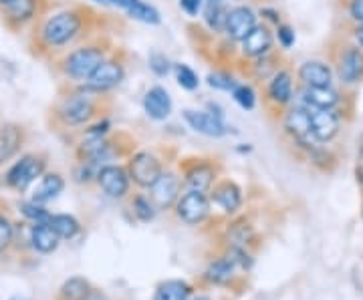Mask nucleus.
Returning a JSON list of instances; mask_svg holds the SVG:
<instances>
[{
	"label": "nucleus",
	"instance_id": "nucleus-36",
	"mask_svg": "<svg viewBox=\"0 0 363 300\" xmlns=\"http://www.w3.org/2000/svg\"><path fill=\"white\" fill-rule=\"evenodd\" d=\"M233 99L240 105L242 109H247V111H252V109L257 107V91H255L250 85H247V83H238V85L234 87Z\"/></svg>",
	"mask_w": 363,
	"mask_h": 300
},
{
	"label": "nucleus",
	"instance_id": "nucleus-19",
	"mask_svg": "<svg viewBox=\"0 0 363 300\" xmlns=\"http://www.w3.org/2000/svg\"><path fill=\"white\" fill-rule=\"evenodd\" d=\"M214 180H216V170H214V166H210L206 161L194 163L190 170L184 173V183H186L188 192L206 194V192L212 190Z\"/></svg>",
	"mask_w": 363,
	"mask_h": 300
},
{
	"label": "nucleus",
	"instance_id": "nucleus-16",
	"mask_svg": "<svg viewBox=\"0 0 363 300\" xmlns=\"http://www.w3.org/2000/svg\"><path fill=\"white\" fill-rule=\"evenodd\" d=\"M172 109H174V103H172V97L169 93L164 89V87H150L145 95H143V111L145 115L154 121H166V119L172 115Z\"/></svg>",
	"mask_w": 363,
	"mask_h": 300
},
{
	"label": "nucleus",
	"instance_id": "nucleus-33",
	"mask_svg": "<svg viewBox=\"0 0 363 300\" xmlns=\"http://www.w3.org/2000/svg\"><path fill=\"white\" fill-rule=\"evenodd\" d=\"M279 71V65H274V57L272 52L259 57V59H252V65H250V73L257 81H269V79Z\"/></svg>",
	"mask_w": 363,
	"mask_h": 300
},
{
	"label": "nucleus",
	"instance_id": "nucleus-35",
	"mask_svg": "<svg viewBox=\"0 0 363 300\" xmlns=\"http://www.w3.org/2000/svg\"><path fill=\"white\" fill-rule=\"evenodd\" d=\"M206 83L208 87H212V89H216V91L226 93H233L234 87L238 85L236 79H234L230 73H226V71H212V73H208Z\"/></svg>",
	"mask_w": 363,
	"mask_h": 300
},
{
	"label": "nucleus",
	"instance_id": "nucleus-46",
	"mask_svg": "<svg viewBox=\"0 0 363 300\" xmlns=\"http://www.w3.org/2000/svg\"><path fill=\"white\" fill-rule=\"evenodd\" d=\"M355 40H357V45H359V49L363 51V23L355 26Z\"/></svg>",
	"mask_w": 363,
	"mask_h": 300
},
{
	"label": "nucleus",
	"instance_id": "nucleus-47",
	"mask_svg": "<svg viewBox=\"0 0 363 300\" xmlns=\"http://www.w3.org/2000/svg\"><path fill=\"white\" fill-rule=\"evenodd\" d=\"M93 2H97L101 6H111V0H93Z\"/></svg>",
	"mask_w": 363,
	"mask_h": 300
},
{
	"label": "nucleus",
	"instance_id": "nucleus-34",
	"mask_svg": "<svg viewBox=\"0 0 363 300\" xmlns=\"http://www.w3.org/2000/svg\"><path fill=\"white\" fill-rule=\"evenodd\" d=\"M174 73H176V81H178V85H180L182 89L196 91L200 87V77H198V73L192 67L178 63V65H174Z\"/></svg>",
	"mask_w": 363,
	"mask_h": 300
},
{
	"label": "nucleus",
	"instance_id": "nucleus-3",
	"mask_svg": "<svg viewBox=\"0 0 363 300\" xmlns=\"http://www.w3.org/2000/svg\"><path fill=\"white\" fill-rule=\"evenodd\" d=\"M105 59H107V49L104 45H83L69 52L61 61V71L65 77L85 83Z\"/></svg>",
	"mask_w": 363,
	"mask_h": 300
},
{
	"label": "nucleus",
	"instance_id": "nucleus-12",
	"mask_svg": "<svg viewBox=\"0 0 363 300\" xmlns=\"http://www.w3.org/2000/svg\"><path fill=\"white\" fill-rule=\"evenodd\" d=\"M182 180L174 173V171H164L157 182L150 188L152 192V202L156 209H169L172 206H176L178 197H180Z\"/></svg>",
	"mask_w": 363,
	"mask_h": 300
},
{
	"label": "nucleus",
	"instance_id": "nucleus-17",
	"mask_svg": "<svg viewBox=\"0 0 363 300\" xmlns=\"http://www.w3.org/2000/svg\"><path fill=\"white\" fill-rule=\"evenodd\" d=\"M339 79L345 85L359 83L363 79V51L359 47H345L337 61Z\"/></svg>",
	"mask_w": 363,
	"mask_h": 300
},
{
	"label": "nucleus",
	"instance_id": "nucleus-25",
	"mask_svg": "<svg viewBox=\"0 0 363 300\" xmlns=\"http://www.w3.org/2000/svg\"><path fill=\"white\" fill-rule=\"evenodd\" d=\"M59 236L55 234L51 226L47 222L35 224L33 230H30V242H33V248L39 250L43 254H49L52 250H57L59 246Z\"/></svg>",
	"mask_w": 363,
	"mask_h": 300
},
{
	"label": "nucleus",
	"instance_id": "nucleus-39",
	"mask_svg": "<svg viewBox=\"0 0 363 300\" xmlns=\"http://www.w3.org/2000/svg\"><path fill=\"white\" fill-rule=\"evenodd\" d=\"M147 65L156 77H168V73L172 71V63L164 52H152L147 59Z\"/></svg>",
	"mask_w": 363,
	"mask_h": 300
},
{
	"label": "nucleus",
	"instance_id": "nucleus-11",
	"mask_svg": "<svg viewBox=\"0 0 363 300\" xmlns=\"http://www.w3.org/2000/svg\"><path fill=\"white\" fill-rule=\"evenodd\" d=\"M130 173L125 168L121 166H113V163H107L101 170L97 171V183L101 185L105 194L113 200H121V197L128 196L130 192Z\"/></svg>",
	"mask_w": 363,
	"mask_h": 300
},
{
	"label": "nucleus",
	"instance_id": "nucleus-24",
	"mask_svg": "<svg viewBox=\"0 0 363 300\" xmlns=\"http://www.w3.org/2000/svg\"><path fill=\"white\" fill-rule=\"evenodd\" d=\"M23 145V129L14 123L0 127V163L9 161Z\"/></svg>",
	"mask_w": 363,
	"mask_h": 300
},
{
	"label": "nucleus",
	"instance_id": "nucleus-5",
	"mask_svg": "<svg viewBox=\"0 0 363 300\" xmlns=\"http://www.w3.org/2000/svg\"><path fill=\"white\" fill-rule=\"evenodd\" d=\"M128 173L135 185L150 190L157 182V178L164 173V168H162V161L152 151H138L131 156L128 163Z\"/></svg>",
	"mask_w": 363,
	"mask_h": 300
},
{
	"label": "nucleus",
	"instance_id": "nucleus-45",
	"mask_svg": "<svg viewBox=\"0 0 363 300\" xmlns=\"http://www.w3.org/2000/svg\"><path fill=\"white\" fill-rule=\"evenodd\" d=\"M85 300H107V299H105V294L101 292V290H95V288H91L89 294L85 296Z\"/></svg>",
	"mask_w": 363,
	"mask_h": 300
},
{
	"label": "nucleus",
	"instance_id": "nucleus-28",
	"mask_svg": "<svg viewBox=\"0 0 363 300\" xmlns=\"http://www.w3.org/2000/svg\"><path fill=\"white\" fill-rule=\"evenodd\" d=\"M190 287L184 280H166L156 288L154 300H188Z\"/></svg>",
	"mask_w": 363,
	"mask_h": 300
},
{
	"label": "nucleus",
	"instance_id": "nucleus-15",
	"mask_svg": "<svg viewBox=\"0 0 363 300\" xmlns=\"http://www.w3.org/2000/svg\"><path fill=\"white\" fill-rule=\"evenodd\" d=\"M293 91H295V83L289 69H279L267 83V99L274 107H285L291 103Z\"/></svg>",
	"mask_w": 363,
	"mask_h": 300
},
{
	"label": "nucleus",
	"instance_id": "nucleus-42",
	"mask_svg": "<svg viewBox=\"0 0 363 300\" xmlns=\"http://www.w3.org/2000/svg\"><path fill=\"white\" fill-rule=\"evenodd\" d=\"M11 240H13V226L4 216H0V250L6 248Z\"/></svg>",
	"mask_w": 363,
	"mask_h": 300
},
{
	"label": "nucleus",
	"instance_id": "nucleus-26",
	"mask_svg": "<svg viewBox=\"0 0 363 300\" xmlns=\"http://www.w3.org/2000/svg\"><path fill=\"white\" fill-rule=\"evenodd\" d=\"M228 11H230V6L226 4V0H208L206 6H204V21H206V25L212 30H216V33H224Z\"/></svg>",
	"mask_w": 363,
	"mask_h": 300
},
{
	"label": "nucleus",
	"instance_id": "nucleus-31",
	"mask_svg": "<svg viewBox=\"0 0 363 300\" xmlns=\"http://www.w3.org/2000/svg\"><path fill=\"white\" fill-rule=\"evenodd\" d=\"M255 232L247 222H234L228 228V242H230V248H245L252 242Z\"/></svg>",
	"mask_w": 363,
	"mask_h": 300
},
{
	"label": "nucleus",
	"instance_id": "nucleus-22",
	"mask_svg": "<svg viewBox=\"0 0 363 300\" xmlns=\"http://www.w3.org/2000/svg\"><path fill=\"white\" fill-rule=\"evenodd\" d=\"M301 97L305 107L313 109H335L339 105V93L333 87H303Z\"/></svg>",
	"mask_w": 363,
	"mask_h": 300
},
{
	"label": "nucleus",
	"instance_id": "nucleus-50",
	"mask_svg": "<svg viewBox=\"0 0 363 300\" xmlns=\"http://www.w3.org/2000/svg\"><path fill=\"white\" fill-rule=\"evenodd\" d=\"M6 2H11V0H0V4H6Z\"/></svg>",
	"mask_w": 363,
	"mask_h": 300
},
{
	"label": "nucleus",
	"instance_id": "nucleus-43",
	"mask_svg": "<svg viewBox=\"0 0 363 300\" xmlns=\"http://www.w3.org/2000/svg\"><path fill=\"white\" fill-rule=\"evenodd\" d=\"M350 14H351V18H353L357 25H359V23H363V0H351Z\"/></svg>",
	"mask_w": 363,
	"mask_h": 300
},
{
	"label": "nucleus",
	"instance_id": "nucleus-10",
	"mask_svg": "<svg viewBox=\"0 0 363 300\" xmlns=\"http://www.w3.org/2000/svg\"><path fill=\"white\" fill-rule=\"evenodd\" d=\"M257 25H259L257 13L250 6L238 4V6H234V8L228 11L226 25H224V35L230 40H234V42H240Z\"/></svg>",
	"mask_w": 363,
	"mask_h": 300
},
{
	"label": "nucleus",
	"instance_id": "nucleus-29",
	"mask_svg": "<svg viewBox=\"0 0 363 300\" xmlns=\"http://www.w3.org/2000/svg\"><path fill=\"white\" fill-rule=\"evenodd\" d=\"M49 226H51L52 230H55V234L59 236V238H63V240H71V238H75L79 234V230H81V226L79 222L73 218V216H69V214H55L49 218Z\"/></svg>",
	"mask_w": 363,
	"mask_h": 300
},
{
	"label": "nucleus",
	"instance_id": "nucleus-4",
	"mask_svg": "<svg viewBox=\"0 0 363 300\" xmlns=\"http://www.w3.org/2000/svg\"><path fill=\"white\" fill-rule=\"evenodd\" d=\"M125 79V65L119 59H105L101 65L95 69V73L91 75L85 83L83 89L95 95H104L116 89L117 85H121V81Z\"/></svg>",
	"mask_w": 363,
	"mask_h": 300
},
{
	"label": "nucleus",
	"instance_id": "nucleus-32",
	"mask_svg": "<svg viewBox=\"0 0 363 300\" xmlns=\"http://www.w3.org/2000/svg\"><path fill=\"white\" fill-rule=\"evenodd\" d=\"M89 282L85 278H69L65 284L61 287V296L63 300H85V296L89 294Z\"/></svg>",
	"mask_w": 363,
	"mask_h": 300
},
{
	"label": "nucleus",
	"instance_id": "nucleus-23",
	"mask_svg": "<svg viewBox=\"0 0 363 300\" xmlns=\"http://www.w3.org/2000/svg\"><path fill=\"white\" fill-rule=\"evenodd\" d=\"M65 188V182L59 173H43L40 182L37 183L35 192H33V202L37 204H47L59 196Z\"/></svg>",
	"mask_w": 363,
	"mask_h": 300
},
{
	"label": "nucleus",
	"instance_id": "nucleus-38",
	"mask_svg": "<svg viewBox=\"0 0 363 300\" xmlns=\"http://www.w3.org/2000/svg\"><path fill=\"white\" fill-rule=\"evenodd\" d=\"M21 212H23V216L28 218V220H33L35 224L40 222H49V218H51V214L45 209L43 204H37V202H25L23 206H21Z\"/></svg>",
	"mask_w": 363,
	"mask_h": 300
},
{
	"label": "nucleus",
	"instance_id": "nucleus-14",
	"mask_svg": "<svg viewBox=\"0 0 363 300\" xmlns=\"http://www.w3.org/2000/svg\"><path fill=\"white\" fill-rule=\"evenodd\" d=\"M272 45H274V35L267 25H257L245 39L240 40V52L245 59H259L272 52Z\"/></svg>",
	"mask_w": 363,
	"mask_h": 300
},
{
	"label": "nucleus",
	"instance_id": "nucleus-6",
	"mask_svg": "<svg viewBox=\"0 0 363 300\" xmlns=\"http://www.w3.org/2000/svg\"><path fill=\"white\" fill-rule=\"evenodd\" d=\"M45 173V159L39 156H25L21 157L13 168L6 173V183L23 192L30 183H35L40 175Z\"/></svg>",
	"mask_w": 363,
	"mask_h": 300
},
{
	"label": "nucleus",
	"instance_id": "nucleus-9",
	"mask_svg": "<svg viewBox=\"0 0 363 300\" xmlns=\"http://www.w3.org/2000/svg\"><path fill=\"white\" fill-rule=\"evenodd\" d=\"M184 121L190 125V129H194L200 135L206 137H224L230 133V127L226 125V121L220 115H214L212 111H196V109H186L182 113Z\"/></svg>",
	"mask_w": 363,
	"mask_h": 300
},
{
	"label": "nucleus",
	"instance_id": "nucleus-8",
	"mask_svg": "<svg viewBox=\"0 0 363 300\" xmlns=\"http://www.w3.org/2000/svg\"><path fill=\"white\" fill-rule=\"evenodd\" d=\"M210 197L200 192H186L184 196L178 197L176 202V214L184 224H202L210 214Z\"/></svg>",
	"mask_w": 363,
	"mask_h": 300
},
{
	"label": "nucleus",
	"instance_id": "nucleus-48",
	"mask_svg": "<svg viewBox=\"0 0 363 300\" xmlns=\"http://www.w3.org/2000/svg\"><path fill=\"white\" fill-rule=\"evenodd\" d=\"M194 300H210V299H208V296H196Z\"/></svg>",
	"mask_w": 363,
	"mask_h": 300
},
{
	"label": "nucleus",
	"instance_id": "nucleus-49",
	"mask_svg": "<svg viewBox=\"0 0 363 300\" xmlns=\"http://www.w3.org/2000/svg\"><path fill=\"white\" fill-rule=\"evenodd\" d=\"M11 300H28V299H25V296H14V299H11Z\"/></svg>",
	"mask_w": 363,
	"mask_h": 300
},
{
	"label": "nucleus",
	"instance_id": "nucleus-1",
	"mask_svg": "<svg viewBox=\"0 0 363 300\" xmlns=\"http://www.w3.org/2000/svg\"><path fill=\"white\" fill-rule=\"evenodd\" d=\"M85 26V16L81 11L65 8L51 14L40 28V39L49 49H61L81 37Z\"/></svg>",
	"mask_w": 363,
	"mask_h": 300
},
{
	"label": "nucleus",
	"instance_id": "nucleus-21",
	"mask_svg": "<svg viewBox=\"0 0 363 300\" xmlns=\"http://www.w3.org/2000/svg\"><path fill=\"white\" fill-rule=\"evenodd\" d=\"M0 6H2V14L9 21V25L23 26L35 18L37 8H39V0H11Z\"/></svg>",
	"mask_w": 363,
	"mask_h": 300
},
{
	"label": "nucleus",
	"instance_id": "nucleus-37",
	"mask_svg": "<svg viewBox=\"0 0 363 300\" xmlns=\"http://www.w3.org/2000/svg\"><path fill=\"white\" fill-rule=\"evenodd\" d=\"M131 208H133V214H135L142 222H152L154 216H156V206H154V202L145 196L133 197Z\"/></svg>",
	"mask_w": 363,
	"mask_h": 300
},
{
	"label": "nucleus",
	"instance_id": "nucleus-2",
	"mask_svg": "<svg viewBox=\"0 0 363 300\" xmlns=\"http://www.w3.org/2000/svg\"><path fill=\"white\" fill-rule=\"evenodd\" d=\"M99 113V101L95 93L85 91L83 87L75 93H69L57 105V117L61 119L69 127L87 125L91 119Z\"/></svg>",
	"mask_w": 363,
	"mask_h": 300
},
{
	"label": "nucleus",
	"instance_id": "nucleus-41",
	"mask_svg": "<svg viewBox=\"0 0 363 300\" xmlns=\"http://www.w3.org/2000/svg\"><path fill=\"white\" fill-rule=\"evenodd\" d=\"M206 2L208 0H180V8L190 18H196V16H200V14L204 13Z\"/></svg>",
	"mask_w": 363,
	"mask_h": 300
},
{
	"label": "nucleus",
	"instance_id": "nucleus-20",
	"mask_svg": "<svg viewBox=\"0 0 363 300\" xmlns=\"http://www.w3.org/2000/svg\"><path fill=\"white\" fill-rule=\"evenodd\" d=\"M210 202L216 204L222 212L234 214L236 209L242 206V190L234 182H222L212 190Z\"/></svg>",
	"mask_w": 363,
	"mask_h": 300
},
{
	"label": "nucleus",
	"instance_id": "nucleus-44",
	"mask_svg": "<svg viewBox=\"0 0 363 300\" xmlns=\"http://www.w3.org/2000/svg\"><path fill=\"white\" fill-rule=\"evenodd\" d=\"M133 2H138V0H111V6H116V8H121V11L125 13V11L130 8Z\"/></svg>",
	"mask_w": 363,
	"mask_h": 300
},
{
	"label": "nucleus",
	"instance_id": "nucleus-7",
	"mask_svg": "<svg viewBox=\"0 0 363 300\" xmlns=\"http://www.w3.org/2000/svg\"><path fill=\"white\" fill-rule=\"evenodd\" d=\"M283 127L285 131L303 147H311L317 142L311 133V115H309V107L295 105L291 107L283 117Z\"/></svg>",
	"mask_w": 363,
	"mask_h": 300
},
{
	"label": "nucleus",
	"instance_id": "nucleus-30",
	"mask_svg": "<svg viewBox=\"0 0 363 300\" xmlns=\"http://www.w3.org/2000/svg\"><path fill=\"white\" fill-rule=\"evenodd\" d=\"M234 270H236V264H234L228 256H224L220 260L212 262L210 264V268H208L206 278L210 282H214V284H226V282H230L234 276Z\"/></svg>",
	"mask_w": 363,
	"mask_h": 300
},
{
	"label": "nucleus",
	"instance_id": "nucleus-40",
	"mask_svg": "<svg viewBox=\"0 0 363 300\" xmlns=\"http://www.w3.org/2000/svg\"><path fill=\"white\" fill-rule=\"evenodd\" d=\"M274 37H277L279 45H281L283 49H291V47L295 45V40H297V35H295V30H293V26L291 25H277Z\"/></svg>",
	"mask_w": 363,
	"mask_h": 300
},
{
	"label": "nucleus",
	"instance_id": "nucleus-18",
	"mask_svg": "<svg viewBox=\"0 0 363 300\" xmlns=\"http://www.w3.org/2000/svg\"><path fill=\"white\" fill-rule=\"evenodd\" d=\"M297 77L303 83V87H331L333 71L325 61L311 59L298 67Z\"/></svg>",
	"mask_w": 363,
	"mask_h": 300
},
{
	"label": "nucleus",
	"instance_id": "nucleus-13",
	"mask_svg": "<svg viewBox=\"0 0 363 300\" xmlns=\"http://www.w3.org/2000/svg\"><path fill=\"white\" fill-rule=\"evenodd\" d=\"M311 115V133L317 142H331L341 129V115L337 109H313L309 107Z\"/></svg>",
	"mask_w": 363,
	"mask_h": 300
},
{
	"label": "nucleus",
	"instance_id": "nucleus-27",
	"mask_svg": "<svg viewBox=\"0 0 363 300\" xmlns=\"http://www.w3.org/2000/svg\"><path fill=\"white\" fill-rule=\"evenodd\" d=\"M125 14L138 21V23H143V25H160L162 23V14L157 11L154 4L145 2V0H138L133 2L130 8L125 11Z\"/></svg>",
	"mask_w": 363,
	"mask_h": 300
}]
</instances>
